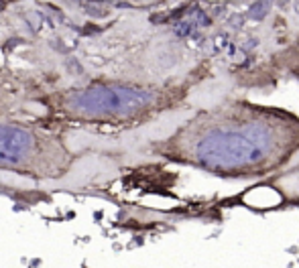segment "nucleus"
I'll list each match as a JSON object with an SVG mask.
<instances>
[{
	"label": "nucleus",
	"instance_id": "obj_1",
	"mask_svg": "<svg viewBox=\"0 0 299 268\" xmlns=\"http://www.w3.org/2000/svg\"><path fill=\"white\" fill-rule=\"evenodd\" d=\"M299 144V120L289 114L238 106L202 112L165 142V155L214 173L236 175L281 165Z\"/></svg>",
	"mask_w": 299,
	"mask_h": 268
},
{
	"label": "nucleus",
	"instance_id": "obj_2",
	"mask_svg": "<svg viewBox=\"0 0 299 268\" xmlns=\"http://www.w3.org/2000/svg\"><path fill=\"white\" fill-rule=\"evenodd\" d=\"M163 104L157 90L124 86V83H94L53 98V110L68 120L81 122H122L149 116Z\"/></svg>",
	"mask_w": 299,
	"mask_h": 268
},
{
	"label": "nucleus",
	"instance_id": "obj_3",
	"mask_svg": "<svg viewBox=\"0 0 299 268\" xmlns=\"http://www.w3.org/2000/svg\"><path fill=\"white\" fill-rule=\"evenodd\" d=\"M72 153L51 134L0 124V169L35 179H59L70 171Z\"/></svg>",
	"mask_w": 299,
	"mask_h": 268
},
{
	"label": "nucleus",
	"instance_id": "obj_4",
	"mask_svg": "<svg viewBox=\"0 0 299 268\" xmlns=\"http://www.w3.org/2000/svg\"><path fill=\"white\" fill-rule=\"evenodd\" d=\"M267 10H269V4H267V2H257V4H253V6H251V12H248V14H251V19L261 21Z\"/></svg>",
	"mask_w": 299,
	"mask_h": 268
}]
</instances>
